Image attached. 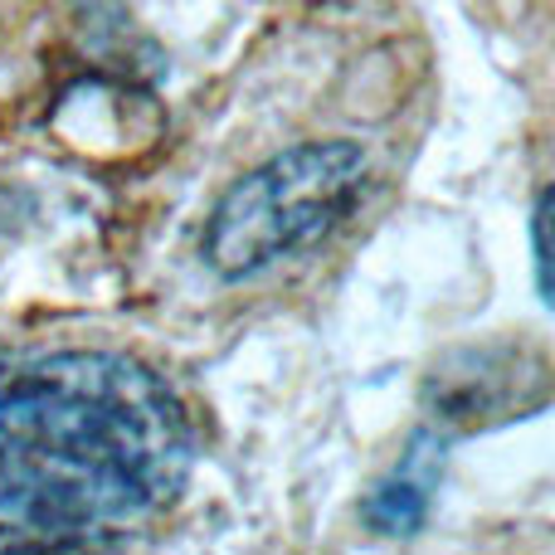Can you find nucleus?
<instances>
[{"label": "nucleus", "mask_w": 555, "mask_h": 555, "mask_svg": "<svg viewBox=\"0 0 555 555\" xmlns=\"http://www.w3.org/2000/svg\"><path fill=\"white\" fill-rule=\"evenodd\" d=\"M191 453L181 400L132 356H0V555L107 546L171 507Z\"/></svg>", "instance_id": "obj_1"}, {"label": "nucleus", "mask_w": 555, "mask_h": 555, "mask_svg": "<svg viewBox=\"0 0 555 555\" xmlns=\"http://www.w3.org/2000/svg\"><path fill=\"white\" fill-rule=\"evenodd\" d=\"M546 215H551V191L537 195V210H531V249H537V287L541 302H551V254H546Z\"/></svg>", "instance_id": "obj_5"}, {"label": "nucleus", "mask_w": 555, "mask_h": 555, "mask_svg": "<svg viewBox=\"0 0 555 555\" xmlns=\"http://www.w3.org/2000/svg\"><path fill=\"white\" fill-rule=\"evenodd\" d=\"M521 380H546V365L531 361V371H521V356L512 351H468L459 356V365H443L429 375V410L443 429H488L498 420L537 410V400H521Z\"/></svg>", "instance_id": "obj_3"}, {"label": "nucleus", "mask_w": 555, "mask_h": 555, "mask_svg": "<svg viewBox=\"0 0 555 555\" xmlns=\"http://www.w3.org/2000/svg\"><path fill=\"white\" fill-rule=\"evenodd\" d=\"M424 512H429V492L414 478H395L365 502V521H371L380 537H410L424 527Z\"/></svg>", "instance_id": "obj_4"}, {"label": "nucleus", "mask_w": 555, "mask_h": 555, "mask_svg": "<svg viewBox=\"0 0 555 555\" xmlns=\"http://www.w3.org/2000/svg\"><path fill=\"white\" fill-rule=\"evenodd\" d=\"M365 152L351 142H302L249 171L205 224V263L220 278H254L312 249L356 210Z\"/></svg>", "instance_id": "obj_2"}]
</instances>
